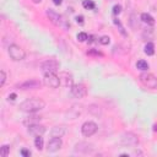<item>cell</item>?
Returning a JSON list of instances; mask_svg holds the SVG:
<instances>
[{"label":"cell","mask_w":157,"mask_h":157,"mask_svg":"<svg viewBox=\"0 0 157 157\" xmlns=\"http://www.w3.org/2000/svg\"><path fill=\"white\" fill-rule=\"evenodd\" d=\"M10 154V146L9 145H3L1 147H0V156L1 157H8Z\"/></svg>","instance_id":"603a6c76"},{"label":"cell","mask_w":157,"mask_h":157,"mask_svg":"<svg viewBox=\"0 0 157 157\" xmlns=\"http://www.w3.org/2000/svg\"><path fill=\"white\" fill-rule=\"evenodd\" d=\"M47 16L49 17V20H50L52 24H54L55 26H59V27H69V26H70L66 22V20H64V17L61 15L55 13V11L52 10V9L47 10Z\"/></svg>","instance_id":"277c9868"},{"label":"cell","mask_w":157,"mask_h":157,"mask_svg":"<svg viewBox=\"0 0 157 157\" xmlns=\"http://www.w3.org/2000/svg\"><path fill=\"white\" fill-rule=\"evenodd\" d=\"M136 68L140 69V70H142V71H146L149 69V64H147V61H145V60H139L136 63Z\"/></svg>","instance_id":"cb8c5ba5"},{"label":"cell","mask_w":157,"mask_h":157,"mask_svg":"<svg viewBox=\"0 0 157 157\" xmlns=\"http://www.w3.org/2000/svg\"><path fill=\"white\" fill-rule=\"evenodd\" d=\"M16 97H17V95H16V94H10L8 100H9V101H15V100H16Z\"/></svg>","instance_id":"d6a6232c"},{"label":"cell","mask_w":157,"mask_h":157,"mask_svg":"<svg viewBox=\"0 0 157 157\" xmlns=\"http://www.w3.org/2000/svg\"><path fill=\"white\" fill-rule=\"evenodd\" d=\"M43 84L50 89H58L60 86V79L59 75H55V73H47L44 74Z\"/></svg>","instance_id":"8992f818"},{"label":"cell","mask_w":157,"mask_h":157,"mask_svg":"<svg viewBox=\"0 0 157 157\" xmlns=\"http://www.w3.org/2000/svg\"><path fill=\"white\" fill-rule=\"evenodd\" d=\"M98 42H100L101 44H103V45H107L110 42V38L108 36H103V37H101L100 39H98Z\"/></svg>","instance_id":"4316f807"},{"label":"cell","mask_w":157,"mask_h":157,"mask_svg":"<svg viewBox=\"0 0 157 157\" xmlns=\"http://www.w3.org/2000/svg\"><path fill=\"white\" fill-rule=\"evenodd\" d=\"M40 120H42V118L38 117V115H30V117L25 118L24 124L27 125V126H30V125H33V124H38Z\"/></svg>","instance_id":"e0dca14e"},{"label":"cell","mask_w":157,"mask_h":157,"mask_svg":"<svg viewBox=\"0 0 157 157\" xmlns=\"http://www.w3.org/2000/svg\"><path fill=\"white\" fill-rule=\"evenodd\" d=\"M112 13H113L114 16H118V15L121 13V6H120V5H118V4H117V5H114Z\"/></svg>","instance_id":"f1b7e54d"},{"label":"cell","mask_w":157,"mask_h":157,"mask_svg":"<svg viewBox=\"0 0 157 157\" xmlns=\"http://www.w3.org/2000/svg\"><path fill=\"white\" fill-rule=\"evenodd\" d=\"M154 130H155V131L157 130V125H155V126H154Z\"/></svg>","instance_id":"d590c367"},{"label":"cell","mask_w":157,"mask_h":157,"mask_svg":"<svg viewBox=\"0 0 157 157\" xmlns=\"http://www.w3.org/2000/svg\"><path fill=\"white\" fill-rule=\"evenodd\" d=\"M120 144L124 146H136L139 144V137L134 133H124L120 137Z\"/></svg>","instance_id":"52a82bcc"},{"label":"cell","mask_w":157,"mask_h":157,"mask_svg":"<svg viewBox=\"0 0 157 157\" xmlns=\"http://www.w3.org/2000/svg\"><path fill=\"white\" fill-rule=\"evenodd\" d=\"M60 68V64L58 60L55 59H47L40 63V70H42L43 74L47 73H57Z\"/></svg>","instance_id":"3957f363"},{"label":"cell","mask_w":157,"mask_h":157,"mask_svg":"<svg viewBox=\"0 0 157 157\" xmlns=\"http://www.w3.org/2000/svg\"><path fill=\"white\" fill-rule=\"evenodd\" d=\"M34 145H36V149L38 151H42L43 150V146H44V141H43V137L42 135H38L34 139Z\"/></svg>","instance_id":"44dd1931"},{"label":"cell","mask_w":157,"mask_h":157,"mask_svg":"<svg viewBox=\"0 0 157 157\" xmlns=\"http://www.w3.org/2000/svg\"><path fill=\"white\" fill-rule=\"evenodd\" d=\"M77 39H79V42H86L89 39V34L85 32H80V33H77Z\"/></svg>","instance_id":"484cf974"},{"label":"cell","mask_w":157,"mask_h":157,"mask_svg":"<svg viewBox=\"0 0 157 157\" xmlns=\"http://www.w3.org/2000/svg\"><path fill=\"white\" fill-rule=\"evenodd\" d=\"M94 151V145L89 142H79L75 145V152L80 154H90Z\"/></svg>","instance_id":"5bb4252c"},{"label":"cell","mask_w":157,"mask_h":157,"mask_svg":"<svg viewBox=\"0 0 157 157\" xmlns=\"http://www.w3.org/2000/svg\"><path fill=\"white\" fill-rule=\"evenodd\" d=\"M87 54H92V55H103L102 53H101V52H98V50H95V49H91V50H89V52H87Z\"/></svg>","instance_id":"1f68e13d"},{"label":"cell","mask_w":157,"mask_h":157,"mask_svg":"<svg viewBox=\"0 0 157 157\" xmlns=\"http://www.w3.org/2000/svg\"><path fill=\"white\" fill-rule=\"evenodd\" d=\"M66 131H68V129L65 125H57L52 129L50 135H52V137H61L65 135Z\"/></svg>","instance_id":"2e32d148"},{"label":"cell","mask_w":157,"mask_h":157,"mask_svg":"<svg viewBox=\"0 0 157 157\" xmlns=\"http://www.w3.org/2000/svg\"><path fill=\"white\" fill-rule=\"evenodd\" d=\"M32 1H33L34 4H39L40 1H42V0H32Z\"/></svg>","instance_id":"e575fe53"},{"label":"cell","mask_w":157,"mask_h":157,"mask_svg":"<svg viewBox=\"0 0 157 157\" xmlns=\"http://www.w3.org/2000/svg\"><path fill=\"white\" fill-rule=\"evenodd\" d=\"M140 19L142 20V22H145V24H147V25H150V26H154V25H155V19H154V17L151 16L150 14H146V13L141 14Z\"/></svg>","instance_id":"ac0fdd59"},{"label":"cell","mask_w":157,"mask_h":157,"mask_svg":"<svg viewBox=\"0 0 157 157\" xmlns=\"http://www.w3.org/2000/svg\"><path fill=\"white\" fill-rule=\"evenodd\" d=\"M71 95L75 98H84L87 95V89L84 84H75L71 86Z\"/></svg>","instance_id":"30bf717a"},{"label":"cell","mask_w":157,"mask_h":157,"mask_svg":"<svg viewBox=\"0 0 157 157\" xmlns=\"http://www.w3.org/2000/svg\"><path fill=\"white\" fill-rule=\"evenodd\" d=\"M45 107V102L40 98L37 97H32V98H27L24 102L20 103V110L26 113H36L38 110H42Z\"/></svg>","instance_id":"6da1fadb"},{"label":"cell","mask_w":157,"mask_h":157,"mask_svg":"<svg viewBox=\"0 0 157 157\" xmlns=\"http://www.w3.org/2000/svg\"><path fill=\"white\" fill-rule=\"evenodd\" d=\"M82 6L86 10H94L96 8V4H95L94 0H84V1H82Z\"/></svg>","instance_id":"7402d4cb"},{"label":"cell","mask_w":157,"mask_h":157,"mask_svg":"<svg viewBox=\"0 0 157 157\" xmlns=\"http://www.w3.org/2000/svg\"><path fill=\"white\" fill-rule=\"evenodd\" d=\"M81 113H82V106L81 104H74L66 112V117L68 119H75V118H79Z\"/></svg>","instance_id":"9a60e30c"},{"label":"cell","mask_w":157,"mask_h":157,"mask_svg":"<svg viewBox=\"0 0 157 157\" xmlns=\"http://www.w3.org/2000/svg\"><path fill=\"white\" fill-rule=\"evenodd\" d=\"M8 53L10 55V58L13 59L14 61H21L26 58V52L22 49L20 45L17 44H11L9 45V49H8Z\"/></svg>","instance_id":"7a4b0ae2"},{"label":"cell","mask_w":157,"mask_h":157,"mask_svg":"<svg viewBox=\"0 0 157 157\" xmlns=\"http://www.w3.org/2000/svg\"><path fill=\"white\" fill-rule=\"evenodd\" d=\"M76 22L79 25H84V22H85V17L82 15H77L76 16Z\"/></svg>","instance_id":"f546056e"},{"label":"cell","mask_w":157,"mask_h":157,"mask_svg":"<svg viewBox=\"0 0 157 157\" xmlns=\"http://www.w3.org/2000/svg\"><path fill=\"white\" fill-rule=\"evenodd\" d=\"M139 79H140L141 84L144 86L149 87L151 90H157V77L155 75L150 74V73H142L140 76H139Z\"/></svg>","instance_id":"5b68a950"},{"label":"cell","mask_w":157,"mask_h":157,"mask_svg":"<svg viewBox=\"0 0 157 157\" xmlns=\"http://www.w3.org/2000/svg\"><path fill=\"white\" fill-rule=\"evenodd\" d=\"M61 145H63V141L60 137H52L47 145L48 152H57L58 150L61 149Z\"/></svg>","instance_id":"8fae6325"},{"label":"cell","mask_w":157,"mask_h":157,"mask_svg":"<svg viewBox=\"0 0 157 157\" xmlns=\"http://www.w3.org/2000/svg\"><path fill=\"white\" fill-rule=\"evenodd\" d=\"M59 79H60V85L64 87H71L74 85L73 75L66 73V71H61L59 74Z\"/></svg>","instance_id":"7c38bea8"},{"label":"cell","mask_w":157,"mask_h":157,"mask_svg":"<svg viewBox=\"0 0 157 157\" xmlns=\"http://www.w3.org/2000/svg\"><path fill=\"white\" fill-rule=\"evenodd\" d=\"M63 3V0H53V4L57 5V6H59V5Z\"/></svg>","instance_id":"836d02e7"},{"label":"cell","mask_w":157,"mask_h":157,"mask_svg":"<svg viewBox=\"0 0 157 157\" xmlns=\"http://www.w3.org/2000/svg\"><path fill=\"white\" fill-rule=\"evenodd\" d=\"M144 52H145V54H147V55H154L155 54V44L152 42L146 43Z\"/></svg>","instance_id":"ffe728a7"},{"label":"cell","mask_w":157,"mask_h":157,"mask_svg":"<svg viewBox=\"0 0 157 157\" xmlns=\"http://www.w3.org/2000/svg\"><path fill=\"white\" fill-rule=\"evenodd\" d=\"M113 22H114V25H115V26H118V27H119V31H120V33H121V34H123V36H124V37H128V33L125 32V30H124V27H123V25H121V24H120V21H119L118 19H114V20H113Z\"/></svg>","instance_id":"d4e9b609"},{"label":"cell","mask_w":157,"mask_h":157,"mask_svg":"<svg viewBox=\"0 0 157 157\" xmlns=\"http://www.w3.org/2000/svg\"><path fill=\"white\" fill-rule=\"evenodd\" d=\"M21 155L24 156V157H30L31 156V151L27 150V149H22L21 150Z\"/></svg>","instance_id":"4dcf8cb0"},{"label":"cell","mask_w":157,"mask_h":157,"mask_svg":"<svg viewBox=\"0 0 157 157\" xmlns=\"http://www.w3.org/2000/svg\"><path fill=\"white\" fill-rule=\"evenodd\" d=\"M89 113L92 114V115H96V117H101V114H102V110L101 108L96 106V104H91V106H89Z\"/></svg>","instance_id":"d6986e66"},{"label":"cell","mask_w":157,"mask_h":157,"mask_svg":"<svg viewBox=\"0 0 157 157\" xmlns=\"http://www.w3.org/2000/svg\"><path fill=\"white\" fill-rule=\"evenodd\" d=\"M5 81H6V74H5L4 70L0 71V86H4L5 85Z\"/></svg>","instance_id":"83f0119b"},{"label":"cell","mask_w":157,"mask_h":157,"mask_svg":"<svg viewBox=\"0 0 157 157\" xmlns=\"http://www.w3.org/2000/svg\"><path fill=\"white\" fill-rule=\"evenodd\" d=\"M98 130V126L95 121H85L81 126V133H82V135L86 136V137H90L92 136L94 134H96V131Z\"/></svg>","instance_id":"9c48e42d"},{"label":"cell","mask_w":157,"mask_h":157,"mask_svg":"<svg viewBox=\"0 0 157 157\" xmlns=\"http://www.w3.org/2000/svg\"><path fill=\"white\" fill-rule=\"evenodd\" d=\"M20 90H38L42 87V82L38 79H30L17 85Z\"/></svg>","instance_id":"ba28073f"},{"label":"cell","mask_w":157,"mask_h":157,"mask_svg":"<svg viewBox=\"0 0 157 157\" xmlns=\"http://www.w3.org/2000/svg\"><path fill=\"white\" fill-rule=\"evenodd\" d=\"M47 131L45 129V126L40 125L39 123L38 124H33V125H30L27 129V133L30 134V135H33V136H38V135H43V134Z\"/></svg>","instance_id":"4fadbf2b"}]
</instances>
